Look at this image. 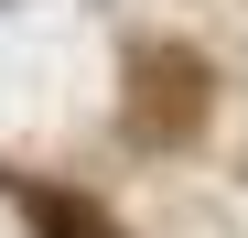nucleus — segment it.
<instances>
[{
    "label": "nucleus",
    "mask_w": 248,
    "mask_h": 238,
    "mask_svg": "<svg viewBox=\"0 0 248 238\" xmlns=\"http://www.w3.org/2000/svg\"><path fill=\"white\" fill-rule=\"evenodd\" d=\"M22 217H32V238H119V217L76 184H22Z\"/></svg>",
    "instance_id": "f03ea898"
},
{
    "label": "nucleus",
    "mask_w": 248,
    "mask_h": 238,
    "mask_svg": "<svg viewBox=\"0 0 248 238\" xmlns=\"http://www.w3.org/2000/svg\"><path fill=\"white\" fill-rule=\"evenodd\" d=\"M194 119H205V54L140 44L130 54V130L140 141H194Z\"/></svg>",
    "instance_id": "f257e3e1"
}]
</instances>
